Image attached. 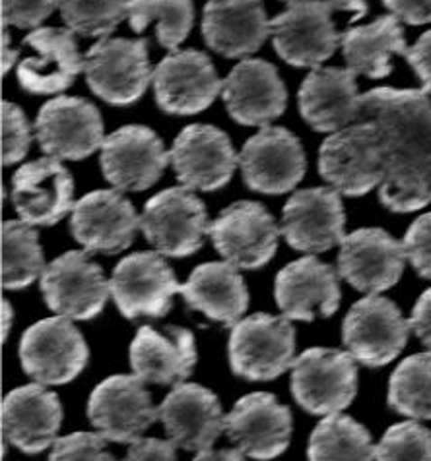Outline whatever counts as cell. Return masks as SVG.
<instances>
[{
  "label": "cell",
  "mask_w": 431,
  "mask_h": 461,
  "mask_svg": "<svg viewBox=\"0 0 431 461\" xmlns=\"http://www.w3.org/2000/svg\"><path fill=\"white\" fill-rule=\"evenodd\" d=\"M22 45L35 49L37 53L35 57L20 60L16 70L20 87L32 95L65 92L84 70L78 43L69 28L33 30Z\"/></svg>",
  "instance_id": "cell-27"
},
{
  "label": "cell",
  "mask_w": 431,
  "mask_h": 461,
  "mask_svg": "<svg viewBox=\"0 0 431 461\" xmlns=\"http://www.w3.org/2000/svg\"><path fill=\"white\" fill-rule=\"evenodd\" d=\"M40 285L50 311L82 322L99 316L111 294L104 270L86 250L65 252L47 264Z\"/></svg>",
  "instance_id": "cell-10"
},
{
  "label": "cell",
  "mask_w": 431,
  "mask_h": 461,
  "mask_svg": "<svg viewBox=\"0 0 431 461\" xmlns=\"http://www.w3.org/2000/svg\"><path fill=\"white\" fill-rule=\"evenodd\" d=\"M109 287L119 312L129 320L166 316L173 306V294L181 293L161 252L126 256L113 270Z\"/></svg>",
  "instance_id": "cell-14"
},
{
  "label": "cell",
  "mask_w": 431,
  "mask_h": 461,
  "mask_svg": "<svg viewBox=\"0 0 431 461\" xmlns=\"http://www.w3.org/2000/svg\"><path fill=\"white\" fill-rule=\"evenodd\" d=\"M171 161L161 138L142 124H129L109 134L101 146V173L105 181L124 192L154 186Z\"/></svg>",
  "instance_id": "cell-16"
},
{
  "label": "cell",
  "mask_w": 431,
  "mask_h": 461,
  "mask_svg": "<svg viewBox=\"0 0 431 461\" xmlns=\"http://www.w3.org/2000/svg\"><path fill=\"white\" fill-rule=\"evenodd\" d=\"M67 28L82 37H107L129 18V0H59Z\"/></svg>",
  "instance_id": "cell-38"
},
{
  "label": "cell",
  "mask_w": 431,
  "mask_h": 461,
  "mask_svg": "<svg viewBox=\"0 0 431 461\" xmlns=\"http://www.w3.org/2000/svg\"><path fill=\"white\" fill-rule=\"evenodd\" d=\"M392 16L410 25H424L431 22V0H383Z\"/></svg>",
  "instance_id": "cell-46"
},
{
  "label": "cell",
  "mask_w": 431,
  "mask_h": 461,
  "mask_svg": "<svg viewBox=\"0 0 431 461\" xmlns=\"http://www.w3.org/2000/svg\"><path fill=\"white\" fill-rule=\"evenodd\" d=\"M350 68H315L301 82L298 107L313 131L338 132L362 117V95Z\"/></svg>",
  "instance_id": "cell-28"
},
{
  "label": "cell",
  "mask_w": 431,
  "mask_h": 461,
  "mask_svg": "<svg viewBox=\"0 0 431 461\" xmlns=\"http://www.w3.org/2000/svg\"><path fill=\"white\" fill-rule=\"evenodd\" d=\"M282 3H291V0H282Z\"/></svg>",
  "instance_id": "cell-52"
},
{
  "label": "cell",
  "mask_w": 431,
  "mask_h": 461,
  "mask_svg": "<svg viewBox=\"0 0 431 461\" xmlns=\"http://www.w3.org/2000/svg\"><path fill=\"white\" fill-rule=\"evenodd\" d=\"M62 417L59 395L43 384L16 388L3 400L5 438L28 456L41 454L57 442Z\"/></svg>",
  "instance_id": "cell-30"
},
{
  "label": "cell",
  "mask_w": 431,
  "mask_h": 461,
  "mask_svg": "<svg viewBox=\"0 0 431 461\" xmlns=\"http://www.w3.org/2000/svg\"><path fill=\"white\" fill-rule=\"evenodd\" d=\"M195 336L187 328L142 326L129 349L134 375L156 386H179L197 365Z\"/></svg>",
  "instance_id": "cell-29"
},
{
  "label": "cell",
  "mask_w": 431,
  "mask_h": 461,
  "mask_svg": "<svg viewBox=\"0 0 431 461\" xmlns=\"http://www.w3.org/2000/svg\"><path fill=\"white\" fill-rule=\"evenodd\" d=\"M151 82L158 107L179 117L206 111L224 87L210 57L195 49L168 55L154 68Z\"/></svg>",
  "instance_id": "cell-17"
},
{
  "label": "cell",
  "mask_w": 431,
  "mask_h": 461,
  "mask_svg": "<svg viewBox=\"0 0 431 461\" xmlns=\"http://www.w3.org/2000/svg\"><path fill=\"white\" fill-rule=\"evenodd\" d=\"M18 57V50L10 49V35L3 33V74H6Z\"/></svg>",
  "instance_id": "cell-50"
},
{
  "label": "cell",
  "mask_w": 431,
  "mask_h": 461,
  "mask_svg": "<svg viewBox=\"0 0 431 461\" xmlns=\"http://www.w3.org/2000/svg\"><path fill=\"white\" fill-rule=\"evenodd\" d=\"M375 126L387 183L431 185V99L422 89L377 87L362 95V117Z\"/></svg>",
  "instance_id": "cell-1"
},
{
  "label": "cell",
  "mask_w": 431,
  "mask_h": 461,
  "mask_svg": "<svg viewBox=\"0 0 431 461\" xmlns=\"http://www.w3.org/2000/svg\"><path fill=\"white\" fill-rule=\"evenodd\" d=\"M271 33L262 0H208L202 12L205 43L225 59L257 53Z\"/></svg>",
  "instance_id": "cell-31"
},
{
  "label": "cell",
  "mask_w": 431,
  "mask_h": 461,
  "mask_svg": "<svg viewBox=\"0 0 431 461\" xmlns=\"http://www.w3.org/2000/svg\"><path fill=\"white\" fill-rule=\"evenodd\" d=\"M131 30L142 33L151 22H156V40L160 47L175 50L195 23L193 0H129Z\"/></svg>",
  "instance_id": "cell-36"
},
{
  "label": "cell",
  "mask_w": 431,
  "mask_h": 461,
  "mask_svg": "<svg viewBox=\"0 0 431 461\" xmlns=\"http://www.w3.org/2000/svg\"><path fill=\"white\" fill-rule=\"evenodd\" d=\"M227 355L235 376L249 382L274 380L296 363V328L286 316L257 312L232 328Z\"/></svg>",
  "instance_id": "cell-2"
},
{
  "label": "cell",
  "mask_w": 431,
  "mask_h": 461,
  "mask_svg": "<svg viewBox=\"0 0 431 461\" xmlns=\"http://www.w3.org/2000/svg\"><path fill=\"white\" fill-rule=\"evenodd\" d=\"M371 434L362 422L342 413L326 415L309 437V461H373Z\"/></svg>",
  "instance_id": "cell-34"
},
{
  "label": "cell",
  "mask_w": 431,
  "mask_h": 461,
  "mask_svg": "<svg viewBox=\"0 0 431 461\" xmlns=\"http://www.w3.org/2000/svg\"><path fill=\"white\" fill-rule=\"evenodd\" d=\"M123 461H177V444L160 438H141L131 444Z\"/></svg>",
  "instance_id": "cell-44"
},
{
  "label": "cell",
  "mask_w": 431,
  "mask_h": 461,
  "mask_svg": "<svg viewBox=\"0 0 431 461\" xmlns=\"http://www.w3.org/2000/svg\"><path fill=\"white\" fill-rule=\"evenodd\" d=\"M344 227V203L335 188L298 190L282 210L280 233L288 247L299 252L319 254L342 245L346 237Z\"/></svg>",
  "instance_id": "cell-19"
},
{
  "label": "cell",
  "mask_w": 431,
  "mask_h": 461,
  "mask_svg": "<svg viewBox=\"0 0 431 461\" xmlns=\"http://www.w3.org/2000/svg\"><path fill=\"white\" fill-rule=\"evenodd\" d=\"M407 60L410 67L414 68L416 76L422 82V92L431 94V30L420 35L412 47L407 50Z\"/></svg>",
  "instance_id": "cell-45"
},
{
  "label": "cell",
  "mask_w": 431,
  "mask_h": 461,
  "mask_svg": "<svg viewBox=\"0 0 431 461\" xmlns=\"http://www.w3.org/2000/svg\"><path fill=\"white\" fill-rule=\"evenodd\" d=\"M335 10L342 12H353L352 22H356L367 14V3L365 0H326Z\"/></svg>",
  "instance_id": "cell-49"
},
{
  "label": "cell",
  "mask_w": 431,
  "mask_h": 461,
  "mask_svg": "<svg viewBox=\"0 0 431 461\" xmlns=\"http://www.w3.org/2000/svg\"><path fill=\"white\" fill-rule=\"evenodd\" d=\"M407 260L402 242L385 229L363 227L342 240L338 276L360 293L377 294L399 284Z\"/></svg>",
  "instance_id": "cell-21"
},
{
  "label": "cell",
  "mask_w": 431,
  "mask_h": 461,
  "mask_svg": "<svg viewBox=\"0 0 431 461\" xmlns=\"http://www.w3.org/2000/svg\"><path fill=\"white\" fill-rule=\"evenodd\" d=\"M84 74L92 92L105 104L115 107L136 104L154 80L148 40L105 37L86 53Z\"/></svg>",
  "instance_id": "cell-5"
},
{
  "label": "cell",
  "mask_w": 431,
  "mask_h": 461,
  "mask_svg": "<svg viewBox=\"0 0 431 461\" xmlns=\"http://www.w3.org/2000/svg\"><path fill=\"white\" fill-rule=\"evenodd\" d=\"M22 370L43 386H62L80 376L90 361V348L82 331L67 316L43 318L20 339Z\"/></svg>",
  "instance_id": "cell-4"
},
{
  "label": "cell",
  "mask_w": 431,
  "mask_h": 461,
  "mask_svg": "<svg viewBox=\"0 0 431 461\" xmlns=\"http://www.w3.org/2000/svg\"><path fill=\"white\" fill-rule=\"evenodd\" d=\"M291 395L311 415L344 411L358 395L356 358L340 349L303 351L291 366Z\"/></svg>",
  "instance_id": "cell-6"
},
{
  "label": "cell",
  "mask_w": 431,
  "mask_h": 461,
  "mask_svg": "<svg viewBox=\"0 0 431 461\" xmlns=\"http://www.w3.org/2000/svg\"><path fill=\"white\" fill-rule=\"evenodd\" d=\"M319 173L344 196H363L381 185L385 153L375 126L358 121L328 136L319 149Z\"/></svg>",
  "instance_id": "cell-3"
},
{
  "label": "cell",
  "mask_w": 431,
  "mask_h": 461,
  "mask_svg": "<svg viewBox=\"0 0 431 461\" xmlns=\"http://www.w3.org/2000/svg\"><path fill=\"white\" fill-rule=\"evenodd\" d=\"M87 417L109 442L133 444L160 420L144 380L136 375H115L94 388L87 400Z\"/></svg>",
  "instance_id": "cell-11"
},
{
  "label": "cell",
  "mask_w": 431,
  "mask_h": 461,
  "mask_svg": "<svg viewBox=\"0 0 431 461\" xmlns=\"http://www.w3.org/2000/svg\"><path fill=\"white\" fill-rule=\"evenodd\" d=\"M12 203L20 220L50 227L74 210V178L55 158L25 163L12 176Z\"/></svg>",
  "instance_id": "cell-25"
},
{
  "label": "cell",
  "mask_w": 431,
  "mask_h": 461,
  "mask_svg": "<svg viewBox=\"0 0 431 461\" xmlns=\"http://www.w3.org/2000/svg\"><path fill=\"white\" fill-rule=\"evenodd\" d=\"M389 407L414 420L431 419V353L404 358L389 380Z\"/></svg>",
  "instance_id": "cell-37"
},
{
  "label": "cell",
  "mask_w": 431,
  "mask_h": 461,
  "mask_svg": "<svg viewBox=\"0 0 431 461\" xmlns=\"http://www.w3.org/2000/svg\"><path fill=\"white\" fill-rule=\"evenodd\" d=\"M107 442L101 434L72 432L50 446L49 461H117L105 450Z\"/></svg>",
  "instance_id": "cell-40"
},
{
  "label": "cell",
  "mask_w": 431,
  "mask_h": 461,
  "mask_svg": "<svg viewBox=\"0 0 431 461\" xmlns=\"http://www.w3.org/2000/svg\"><path fill=\"white\" fill-rule=\"evenodd\" d=\"M247 188L261 194H286L306 176L307 161L299 138L284 126H264L239 153Z\"/></svg>",
  "instance_id": "cell-15"
},
{
  "label": "cell",
  "mask_w": 431,
  "mask_h": 461,
  "mask_svg": "<svg viewBox=\"0 0 431 461\" xmlns=\"http://www.w3.org/2000/svg\"><path fill=\"white\" fill-rule=\"evenodd\" d=\"M326 0H291L286 10L271 20L272 43L278 57L291 67L319 68L331 59L342 35L333 22Z\"/></svg>",
  "instance_id": "cell-9"
},
{
  "label": "cell",
  "mask_w": 431,
  "mask_h": 461,
  "mask_svg": "<svg viewBox=\"0 0 431 461\" xmlns=\"http://www.w3.org/2000/svg\"><path fill=\"white\" fill-rule=\"evenodd\" d=\"M32 146V128L23 111L16 104L3 101V165L10 167L28 156Z\"/></svg>",
  "instance_id": "cell-41"
},
{
  "label": "cell",
  "mask_w": 431,
  "mask_h": 461,
  "mask_svg": "<svg viewBox=\"0 0 431 461\" xmlns=\"http://www.w3.org/2000/svg\"><path fill=\"white\" fill-rule=\"evenodd\" d=\"M274 297L289 320L315 322L316 318H331L342 299L338 270L315 256H303L278 272Z\"/></svg>",
  "instance_id": "cell-24"
},
{
  "label": "cell",
  "mask_w": 431,
  "mask_h": 461,
  "mask_svg": "<svg viewBox=\"0 0 431 461\" xmlns=\"http://www.w3.org/2000/svg\"><path fill=\"white\" fill-rule=\"evenodd\" d=\"M12 326V306L6 299H3V341H6L8 331Z\"/></svg>",
  "instance_id": "cell-51"
},
{
  "label": "cell",
  "mask_w": 431,
  "mask_h": 461,
  "mask_svg": "<svg viewBox=\"0 0 431 461\" xmlns=\"http://www.w3.org/2000/svg\"><path fill=\"white\" fill-rule=\"evenodd\" d=\"M222 99L235 122L264 128L284 114L288 92L272 62L247 57L227 74Z\"/></svg>",
  "instance_id": "cell-23"
},
{
  "label": "cell",
  "mask_w": 431,
  "mask_h": 461,
  "mask_svg": "<svg viewBox=\"0 0 431 461\" xmlns=\"http://www.w3.org/2000/svg\"><path fill=\"white\" fill-rule=\"evenodd\" d=\"M404 252L416 274L431 279V212L417 217L402 239Z\"/></svg>",
  "instance_id": "cell-42"
},
{
  "label": "cell",
  "mask_w": 431,
  "mask_h": 461,
  "mask_svg": "<svg viewBox=\"0 0 431 461\" xmlns=\"http://www.w3.org/2000/svg\"><path fill=\"white\" fill-rule=\"evenodd\" d=\"M410 322L387 297L367 294L353 303L342 322V341L346 351L367 368H381L407 348Z\"/></svg>",
  "instance_id": "cell-8"
},
{
  "label": "cell",
  "mask_w": 431,
  "mask_h": 461,
  "mask_svg": "<svg viewBox=\"0 0 431 461\" xmlns=\"http://www.w3.org/2000/svg\"><path fill=\"white\" fill-rule=\"evenodd\" d=\"M141 217L121 190H94L74 203L70 233L86 252L113 256L129 249Z\"/></svg>",
  "instance_id": "cell-20"
},
{
  "label": "cell",
  "mask_w": 431,
  "mask_h": 461,
  "mask_svg": "<svg viewBox=\"0 0 431 461\" xmlns=\"http://www.w3.org/2000/svg\"><path fill=\"white\" fill-rule=\"evenodd\" d=\"M40 233L25 221L3 223V287L18 291L30 287L45 272Z\"/></svg>",
  "instance_id": "cell-35"
},
{
  "label": "cell",
  "mask_w": 431,
  "mask_h": 461,
  "mask_svg": "<svg viewBox=\"0 0 431 461\" xmlns=\"http://www.w3.org/2000/svg\"><path fill=\"white\" fill-rule=\"evenodd\" d=\"M170 158L177 181L188 190L202 192L224 188L239 165L230 136L212 124L183 128L175 138Z\"/></svg>",
  "instance_id": "cell-18"
},
{
  "label": "cell",
  "mask_w": 431,
  "mask_h": 461,
  "mask_svg": "<svg viewBox=\"0 0 431 461\" xmlns=\"http://www.w3.org/2000/svg\"><path fill=\"white\" fill-rule=\"evenodd\" d=\"M377 461H431V430L416 420L387 429L375 447Z\"/></svg>",
  "instance_id": "cell-39"
},
{
  "label": "cell",
  "mask_w": 431,
  "mask_h": 461,
  "mask_svg": "<svg viewBox=\"0 0 431 461\" xmlns=\"http://www.w3.org/2000/svg\"><path fill=\"white\" fill-rule=\"evenodd\" d=\"M294 432L288 405L269 392L247 393L225 417V434L241 452L257 461L282 456Z\"/></svg>",
  "instance_id": "cell-22"
},
{
  "label": "cell",
  "mask_w": 431,
  "mask_h": 461,
  "mask_svg": "<svg viewBox=\"0 0 431 461\" xmlns=\"http://www.w3.org/2000/svg\"><path fill=\"white\" fill-rule=\"evenodd\" d=\"M193 461H245V454L239 447H224V450L200 452Z\"/></svg>",
  "instance_id": "cell-48"
},
{
  "label": "cell",
  "mask_w": 431,
  "mask_h": 461,
  "mask_svg": "<svg viewBox=\"0 0 431 461\" xmlns=\"http://www.w3.org/2000/svg\"><path fill=\"white\" fill-rule=\"evenodd\" d=\"M35 138L47 158L80 161L105 142L99 109L82 97L60 95L37 113Z\"/></svg>",
  "instance_id": "cell-13"
},
{
  "label": "cell",
  "mask_w": 431,
  "mask_h": 461,
  "mask_svg": "<svg viewBox=\"0 0 431 461\" xmlns=\"http://www.w3.org/2000/svg\"><path fill=\"white\" fill-rule=\"evenodd\" d=\"M342 53L353 74L381 80L392 72L390 59L407 55V40L397 16H381L375 22L350 28L342 33Z\"/></svg>",
  "instance_id": "cell-33"
},
{
  "label": "cell",
  "mask_w": 431,
  "mask_h": 461,
  "mask_svg": "<svg viewBox=\"0 0 431 461\" xmlns=\"http://www.w3.org/2000/svg\"><path fill=\"white\" fill-rule=\"evenodd\" d=\"M188 309L198 311L225 328H234L249 309V289L230 262L200 264L181 285Z\"/></svg>",
  "instance_id": "cell-32"
},
{
  "label": "cell",
  "mask_w": 431,
  "mask_h": 461,
  "mask_svg": "<svg viewBox=\"0 0 431 461\" xmlns=\"http://www.w3.org/2000/svg\"><path fill=\"white\" fill-rule=\"evenodd\" d=\"M208 235L225 262L237 270H259L274 258L282 233L261 202L239 200L220 212Z\"/></svg>",
  "instance_id": "cell-12"
},
{
  "label": "cell",
  "mask_w": 431,
  "mask_h": 461,
  "mask_svg": "<svg viewBox=\"0 0 431 461\" xmlns=\"http://www.w3.org/2000/svg\"><path fill=\"white\" fill-rule=\"evenodd\" d=\"M158 415L171 442L187 452H206L225 430L218 395L200 384H179L158 407Z\"/></svg>",
  "instance_id": "cell-26"
},
{
  "label": "cell",
  "mask_w": 431,
  "mask_h": 461,
  "mask_svg": "<svg viewBox=\"0 0 431 461\" xmlns=\"http://www.w3.org/2000/svg\"><path fill=\"white\" fill-rule=\"evenodd\" d=\"M208 229L205 202L185 186L158 192L144 203L141 215L144 239L170 258H187L198 252Z\"/></svg>",
  "instance_id": "cell-7"
},
{
  "label": "cell",
  "mask_w": 431,
  "mask_h": 461,
  "mask_svg": "<svg viewBox=\"0 0 431 461\" xmlns=\"http://www.w3.org/2000/svg\"><path fill=\"white\" fill-rule=\"evenodd\" d=\"M59 0H3V25L35 30L53 14Z\"/></svg>",
  "instance_id": "cell-43"
},
{
  "label": "cell",
  "mask_w": 431,
  "mask_h": 461,
  "mask_svg": "<svg viewBox=\"0 0 431 461\" xmlns=\"http://www.w3.org/2000/svg\"><path fill=\"white\" fill-rule=\"evenodd\" d=\"M408 322L416 338L431 351V287L424 291L420 299L416 301Z\"/></svg>",
  "instance_id": "cell-47"
}]
</instances>
